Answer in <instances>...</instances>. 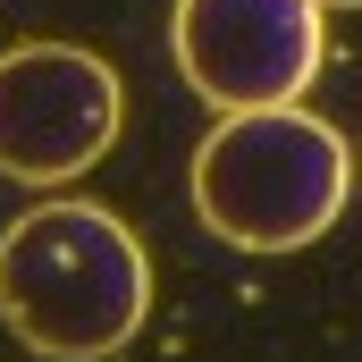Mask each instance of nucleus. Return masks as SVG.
<instances>
[{
	"instance_id": "f03ea898",
	"label": "nucleus",
	"mask_w": 362,
	"mask_h": 362,
	"mask_svg": "<svg viewBox=\"0 0 362 362\" xmlns=\"http://www.w3.org/2000/svg\"><path fill=\"white\" fill-rule=\"evenodd\" d=\"M346 194H354V152L303 101L219 110V127L194 152V219L236 253H303V245H320L337 228Z\"/></svg>"
},
{
	"instance_id": "20e7f679",
	"label": "nucleus",
	"mask_w": 362,
	"mask_h": 362,
	"mask_svg": "<svg viewBox=\"0 0 362 362\" xmlns=\"http://www.w3.org/2000/svg\"><path fill=\"white\" fill-rule=\"evenodd\" d=\"M320 8L329 0H177V68L211 110L303 101L320 76Z\"/></svg>"
},
{
	"instance_id": "39448f33",
	"label": "nucleus",
	"mask_w": 362,
	"mask_h": 362,
	"mask_svg": "<svg viewBox=\"0 0 362 362\" xmlns=\"http://www.w3.org/2000/svg\"><path fill=\"white\" fill-rule=\"evenodd\" d=\"M329 8H362V0H329Z\"/></svg>"
},
{
	"instance_id": "f257e3e1",
	"label": "nucleus",
	"mask_w": 362,
	"mask_h": 362,
	"mask_svg": "<svg viewBox=\"0 0 362 362\" xmlns=\"http://www.w3.org/2000/svg\"><path fill=\"white\" fill-rule=\"evenodd\" d=\"M0 320L42 362H101L144 337L152 262L110 202H34L0 236Z\"/></svg>"
},
{
	"instance_id": "7ed1b4c3",
	"label": "nucleus",
	"mask_w": 362,
	"mask_h": 362,
	"mask_svg": "<svg viewBox=\"0 0 362 362\" xmlns=\"http://www.w3.org/2000/svg\"><path fill=\"white\" fill-rule=\"evenodd\" d=\"M127 93L118 68L85 42H25L0 59V177L68 185L118 144Z\"/></svg>"
}]
</instances>
